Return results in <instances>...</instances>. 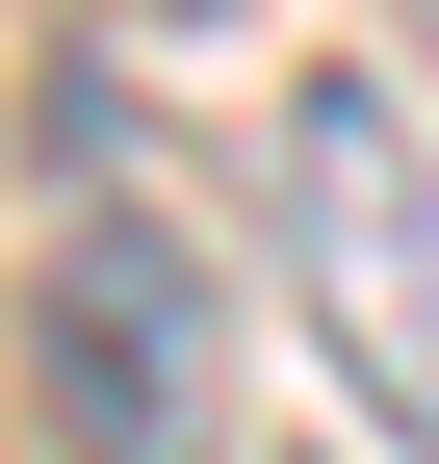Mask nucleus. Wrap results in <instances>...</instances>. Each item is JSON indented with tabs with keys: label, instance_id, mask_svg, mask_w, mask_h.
<instances>
[{
	"label": "nucleus",
	"instance_id": "f257e3e1",
	"mask_svg": "<svg viewBox=\"0 0 439 464\" xmlns=\"http://www.w3.org/2000/svg\"><path fill=\"white\" fill-rule=\"evenodd\" d=\"M26 439L52 464H233V310L181 207H52L26 232Z\"/></svg>",
	"mask_w": 439,
	"mask_h": 464
},
{
	"label": "nucleus",
	"instance_id": "f03ea898",
	"mask_svg": "<svg viewBox=\"0 0 439 464\" xmlns=\"http://www.w3.org/2000/svg\"><path fill=\"white\" fill-rule=\"evenodd\" d=\"M259 232H285L337 387L439 464V130H414L388 78H285V130H259Z\"/></svg>",
	"mask_w": 439,
	"mask_h": 464
}]
</instances>
